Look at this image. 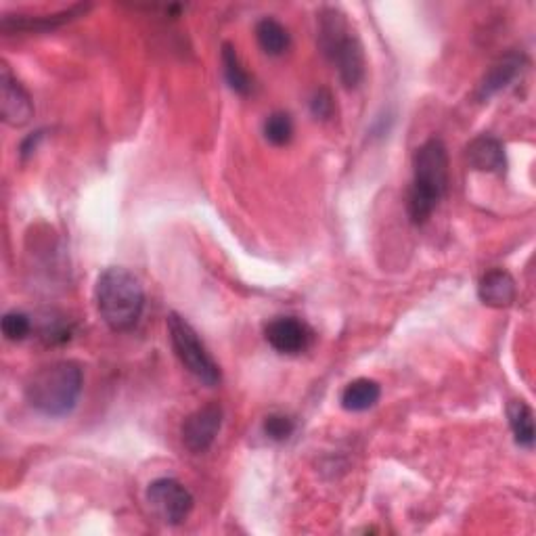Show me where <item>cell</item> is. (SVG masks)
Returning <instances> with one entry per match:
<instances>
[{
	"instance_id": "cell-1",
	"label": "cell",
	"mask_w": 536,
	"mask_h": 536,
	"mask_svg": "<svg viewBox=\"0 0 536 536\" xmlns=\"http://www.w3.org/2000/svg\"><path fill=\"white\" fill-rule=\"evenodd\" d=\"M84 375L78 363L57 361L38 369L26 384L28 405L44 417L70 415L82 394Z\"/></svg>"
},
{
	"instance_id": "cell-2",
	"label": "cell",
	"mask_w": 536,
	"mask_h": 536,
	"mask_svg": "<svg viewBox=\"0 0 536 536\" xmlns=\"http://www.w3.org/2000/svg\"><path fill=\"white\" fill-rule=\"evenodd\" d=\"M446 189H449V153L440 139H430L413 155V185L407 208L415 225H423L434 214Z\"/></svg>"
},
{
	"instance_id": "cell-3",
	"label": "cell",
	"mask_w": 536,
	"mask_h": 536,
	"mask_svg": "<svg viewBox=\"0 0 536 536\" xmlns=\"http://www.w3.org/2000/svg\"><path fill=\"white\" fill-rule=\"evenodd\" d=\"M95 300L105 325L120 333L137 327L145 310L141 281L120 266H111L101 273L95 287Z\"/></svg>"
},
{
	"instance_id": "cell-4",
	"label": "cell",
	"mask_w": 536,
	"mask_h": 536,
	"mask_svg": "<svg viewBox=\"0 0 536 536\" xmlns=\"http://www.w3.org/2000/svg\"><path fill=\"white\" fill-rule=\"evenodd\" d=\"M319 44L325 57L338 67L346 88H356L365 78L363 44L350 32L346 15L338 9H325L319 17Z\"/></svg>"
},
{
	"instance_id": "cell-5",
	"label": "cell",
	"mask_w": 536,
	"mask_h": 536,
	"mask_svg": "<svg viewBox=\"0 0 536 536\" xmlns=\"http://www.w3.org/2000/svg\"><path fill=\"white\" fill-rule=\"evenodd\" d=\"M168 333L172 348L181 363L187 367V371L195 379H199L201 384L218 386L222 379L220 367L212 359V354L208 352L204 342L199 340L197 331L183 317H178L176 312H170L168 315Z\"/></svg>"
},
{
	"instance_id": "cell-6",
	"label": "cell",
	"mask_w": 536,
	"mask_h": 536,
	"mask_svg": "<svg viewBox=\"0 0 536 536\" xmlns=\"http://www.w3.org/2000/svg\"><path fill=\"white\" fill-rule=\"evenodd\" d=\"M147 503L164 524H183L193 511V495L174 478L153 480L147 488Z\"/></svg>"
},
{
	"instance_id": "cell-7",
	"label": "cell",
	"mask_w": 536,
	"mask_h": 536,
	"mask_svg": "<svg viewBox=\"0 0 536 536\" xmlns=\"http://www.w3.org/2000/svg\"><path fill=\"white\" fill-rule=\"evenodd\" d=\"M222 428V409L216 402L191 413L183 423V444L195 455H204L212 449Z\"/></svg>"
},
{
	"instance_id": "cell-8",
	"label": "cell",
	"mask_w": 536,
	"mask_h": 536,
	"mask_svg": "<svg viewBox=\"0 0 536 536\" xmlns=\"http://www.w3.org/2000/svg\"><path fill=\"white\" fill-rule=\"evenodd\" d=\"M264 335H266V342L271 344L279 354H289V356L308 350L312 344V338H315L312 329L296 317L273 319L266 325Z\"/></svg>"
},
{
	"instance_id": "cell-9",
	"label": "cell",
	"mask_w": 536,
	"mask_h": 536,
	"mask_svg": "<svg viewBox=\"0 0 536 536\" xmlns=\"http://www.w3.org/2000/svg\"><path fill=\"white\" fill-rule=\"evenodd\" d=\"M0 86H3V101H0L3 120L15 128L26 126L34 116V103L7 65H3V70H0Z\"/></svg>"
},
{
	"instance_id": "cell-10",
	"label": "cell",
	"mask_w": 536,
	"mask_h": 536,
	"mask_svg": "<svg viewBox=\"0 0 536 536\" xmlns=\"http://www.w3.org/2000/svg\"><path fill=\"white\" fill-rule=\"evenodd\" d=\"M88 9H91V5H74L70 9L51 13V15H7L3 17V24H0V28H3L5 34L49 32V30L61 28L63 24H70V21L78 17H84Z\"/></svg>"
},
{
	"instance_id": "cell-11",
	"label": "cell",
	"mask_w": 536,
	"mask_h": 536,
	"mask_svg": "<svg viewBox=\"0 0 536 536\" xmlns=\"http://www.w3.org/2000/svg\"><path fill=\"white\" fill-rule=\"evenodd\" d=\"M465 158L474 170L488 174H503L507 168V155L503 143L493 134H480L465 149Z\"/></svg>"
},
{
	"instance_id": "cell-12",
	"label": "cell",
	"mask_w": 536,
	"mask_h": 536,
	"mask_svg": "<svg viewBox=\"0 0 536 536\" xmlns=\"http://www.w3.org/2000/svg\"><path fill=\"white\" fill-rule=\"evenodd\" d=\"M524 61L526 59L522 53H507L505 57L497 59L490 65V70L484 74L478 86V99L488 101L490 97H495L499 91H503V88H507L509 82L516 80L522 72Z\"/></svg>"
},
{
	"instance_id": "cell-13",
	"label": "cell",
	"mask_w": 536,
	"mask_h": 536,
	"mask_svg": "<svg viewBox=\"0 0 536 536\" xmlns=\"http://www.w3.org/2000/svg\"><path fill=\"white\" fill-rule=\"evenodd\" d=\"M478 296L482 304L490 308H507L516 302L518 289L513 277L503 271V268H495V271H488L478 285Z\"/></svg>"
},
{
	"instance_id": "cell-14",
	"label": "cell",
	"mask_w": 536,
	"mask_h": 536,
	"mask_svg": "<svg viewBox=\"0 0 536 536\" xmlns=\"http://www.w3.org/2000/svg\"><path fill=\"white\" fill-rule=\"evenodd\" d=\"M379 396H382V388H379V384L373 382V379L361 377V379H354V382H350L344 388L340 400L346 411L365 413L377 405Z\"/></svg>"
},
{
	"instance_id": "cell-15",
	"label": "cell",
	"mask_w": 536,
	"mask_h": 536,
	"mask_svg": "<svg viewBox=\"0 0 536 536\" xmlns=\"http://www.w3.org/2000/svg\"><path fill=\"white\" fill-rule=\"evenodd\" d=\"M256 38L260 49L271 57L283 55L289 49V44H292V36H289L287 28L273 17H264L258 21Z\"/></svg>"
},
{
	"instance_id": "cell-16",
	"label": "cell",
	"mask_w": 536,
	"mask_h": 536,
	"mask_svg": "<svg viewBox=\"0 0 536 536\" xmlns=\"http://www.w3.org/2000/svg\"><path fill=\"white\" fill-rule=\"evenodd\" d=\"M507 419H509V428L516 442L524 446V449H532L534 438H536L532 409L524 400H511L507 405Z\"/></svg>"
},
{
	"instance_id": "cell-17",
	"label": "cell",
	"mask_w": 536,
	"mask_h": 536,
	"mask_svg": "<svg viewBox=\"0 0 536 536\" xmlns=\"http://www.w3.org/2000/svg\"><path fill=\"white\" fill-rule=\"evenodd\" d=\"M222 67H225V78L231 86V91L237 95H250L252 93V78L245 72V67L235 51L233 44H222Z\"/></svg>"
},
{
	"instance_id": "cell-18",
	"label": "cell",
	"mask_w": 536,
	"mask_h": 536,
	"mask_svg": "<svg viewBox=\"0 0 536 536\" xmlns=\"http://www.w3.org/2000/svg\"><path fill=\"white\" fill-rule=\"evenodd\" d=\"M264 137L268 143H273L277 147L287 145L294 137V122L283 111H275L266 118L264 122Z\"/></svg>"
},
{
	"instance_id": "cell-19",
	"label": "cell",
	"mask_w": 536,
	"mask_h": 536,
	"mask_svg": "<svg viewBox=\"0 0 536 536\" xmlns=\"http://www.w3.org/2000/svg\"><path fill=\"white\" fill-rule=\"evenodd\" d=\"M32 331V321L24 312H7L3 317V333L9 342H21L26 340Z\"/></svg>"
},
{
	"instance_id": "cell-20",
	"label": "cell",
	"mask_w": 536,
	"mask_h": 536,
	"mask_svg": "<svg viewBox=\"0 0 536 536\" xmlns=\"http://www.w3.org/2000/svg\"><path fill=\"white\" fill-rule=\"evenodd\" d=\"M262 430H264L266 438H271L275 442H283V440H287L289 436H292L296 432V423H294L292 417L273 413V415H268L264 419Z\"/></svg>"
},
{
	"instance_id": "cell-21",
	"label": "cell",
	"mask_w": 536,
	"mask_h": 536,
	"mask_svg": "<svg viewBox=\"0 0 536 536\" xmlns=\"http://www.w3.org/2000/svg\"><path fill=\"white\" fill-rule=\"evenodd\" d=\"M40 338L49 346L63 344L72 338V327L65 319H47L40 327Z\"/></svg>"
},
{
	"instance_id": "cell-22",
	"label": "cell",
	"mask_w": 536,
	"mask_h": 536,
	"mask_svg": "<svg viewBox=\"0 0 536 536\" xmlns=\"http://www.w3.org/2000/svg\"><path fill=\"white\" fill-rule=\"evenodd\" d=\"M310 111H312V116H315L317 120H331L333 118L335 101H333V95L327 91V88H319V91L315 93V97H312Z\"/></svg>"
},
{
	"instance_id": "cell-23",
	"label": "cell",
	"mask_w": 536,
	"mask_h": 536,
	"mask_svg": "<svg viewBox=\"0 0 536 536\" xmlns=\"http://www.w3.org/2000/svg\"><path fill=\"white\" fill-rule=\"evenodd\" d=\"M42 134H44L42 130L30 134V137L24 141V145H21V155H24V158H28V155L34 153V149L38 147V143H40V139H42Z\"/></svg>"
}]
</instances>
